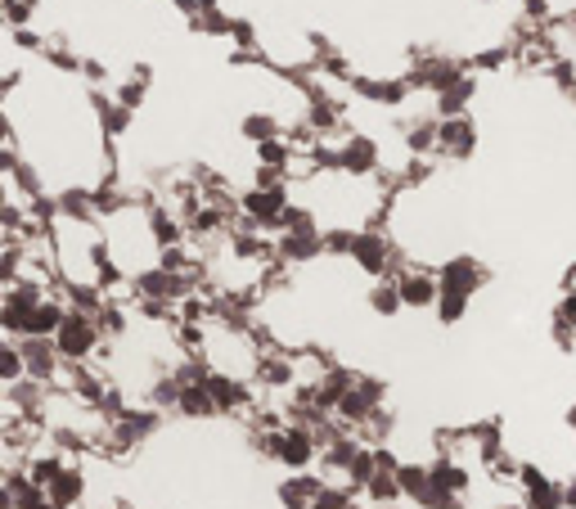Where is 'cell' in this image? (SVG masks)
Listing matches in <instances>:
<instances>
[{"label": "cell", "mask_w": 576, "mask_h": 509, "mask_svg": "<svg viewBox=\"0 0 576 509\" xmlns=\"http://www.w3.org/2000/svg\"><path fill=\"white\" fill-rule=\"evenodd\" d=\"M316 460V433L311 428H302V424H289L284 428V438H280V464L289 469H306Z\"/></svg>", "instance_id": "12"}, {"label": "cell", "mask_w": 576, "mask_h": 509, "mask_svg": "<svg viewBox=\"0 0 576 509\" xmlns=\"http://www.w3.org/2000/svg\"><path fill=\"white\" fill-rule=\"evenodd\" d=\"M176 411H180V415H189V419H208V415H216L221 406H216L212 388H208L203 379H195V383H185V388H180V402H176Z\"/></svg>", "instance_id": "14"}, {"label": "cell", "mask_w": 576, "mask_h": 509, "mask_svg": "<svg viewBox=\"0 0 576 509\" xmlns=\"http://www.w3.org/2000/svg\"><path fill=\"white\" fill-rule=\"evenodd\" d=\"M27 474H32V483L50 487V483L63 474V460H59V455H42V460H32V464H27Z\"/></svg>", "instance_id": "34"}, {"label": "cell", "mask_w": 576, "mask_h": 509, "mask_svg": "<svg viewBox=\"0 0 576 509\" xmlns=\"http://www.w3.org/2000/svg\"><path fill=\"white\" fill-rule=\"evenodd\" d=\"M469 316V294H450V288H442V298H437V320L442 324H459Z\"/></svg>", "instance_id": "28"}, {"label": "cell", "mask_w": 576, "mask_h": 509, "mask_svg": "<svg viewBox=\"0 0 576 509\" xmlns=\"http://www.w3.org/2000/svg\"><path fill=\"white\" fill-rule=\"evenodd\" d=\"M82 492H86V478L77 474V469H63V474L50 483V496H55L59 509H72L77 500H82Z\"/></svg>", "instance_id": "21"}, {"label": "cell", "mask_w": 576, "mask_h": 509, "mask_svg": "<svg viewBox=\"0 0 576 509\" xmlns=\"http://www.w3.org/2000/svg\"><path fill=\"white\" fill-rule=\"evenodd\" d=\"M572 334H576V324H572Z\"/></svg>", "instance_id": "40"}, {"label": "cell", "mask_w": 576, "mask_h": 509, "mask_svg": "<svg viewBox=\"0 0 576 509\" xmlns=\"http://www.w3.org/2000/svg\"><path fill=\"white\" fill-rule=\"evenodd\" d=\"M95 108H99V127L108 135H122L131 127V104H122V99H95Z\"/></svg>", "instance_id": "22"}, {"label": "cell", "mask_w": 576, "mask_h": 509, "mask_svg": "<svg viewBox=\"0 0 576 509\" xmlns=\"http://www.w3.org/2000/svg\"><path fill=\"white\" fill-rule=\"evenodd\" d=\"M352 383H356V375H352V370H342V366L325 370V375L316 379V411H320V415L338 411V402L352 392Z\"/></svg>", "instance_id": "13"}, {"label": "cell", "mask_w": 576, "mask_h": 509, "mask_svg": "<svg viewBox=\"0 0 576 509\" xmlns=\"http://www.w3.org/2000/svg\"><path fill=\"white\" fill-rule=\"evenodd\" d=\"M275 252H280V262H316L320 252H329V248H325V230H320V226L284 230L280 244H275Z\"/></svg>", "instance_id": "8"}, {"label": "cell", "mask_w": 576, "mask_h": 509, "mask_svg": "<svg viewBox=\"0 0 576 509\" xmlns=\"http://www.w3.org/2000/svg\"><path fill=\"white\" fill-rule=\"evenodd\" d=\"M397 288H401L405 307H414V311H428L442 298V280L433 271H401L397 275Z\"/></svg>", "instance_id": "9"}, {"label": "cell", "mask_w": 576, "mask_h": 509, "mask_svg": "<svg viewBox=\"0 0 576 509\" xmlns=\"http://www.w3.org/2000/svg\"><path fill=\"white\" fill-rule=\"evenodd\" d=\"M348 258H352L365 275H388V271H392V262H397V252H392L388 235H378V230H356Z\"/></svg>", "instance_id": "4"}, {"label": "cell", "mask_w": 576, "mask_h": 509, "mask_svg": "<svg viewBox=\"0 0 576 509\" xmlns=\"http://www.w3.org/2000/svg\"><path fill=\"white\" fill-rule=\"evenodd\" d=\"M239 212L248 226H261V230H284V212H289V190L284 186H252L244 199H239Z\"/></svg>", "instance_id": "2"}, {"label": "cell", "mask_w": 576, "mask_h": 509, "mask_svg": "<svg viewBox=\"0 0 576 509\" xmlns=\"http://www.w3.org/2000/svg\"><path fill=\"white\" fill-rule=\"evenodd\" d=\"M410 86H414V82H401V78H388V82L361 78V82H356V91H361L365 99H374V104H401V99L410 95Z\"/></svg>", "instance_id": "19"}, {"label": "cell", "mask_w": 576, "mask_h": 509, "mask_svg": "<svg viewBox=\"0 0 576 509\" xmlns=\"http://www.w3.org/2000/svg\"><path fill=\"white\" fill-rule=\"evenodd\" d=\"M149 239L158 244V248H176V244L185 239V226L176 222L167 208H153V212H149Z\"/></svg>", "instance_id": "17"}, {"label": "cell", "mask_w": 576, "mask_h": 509, "mask_svg": "<svg viewBox=\"0 0 576 509\" xmlns=\"http://www.w3.org/2000/svg\"><path fill=\"white\" fill-rule=\"evenodd\" d=\"M316 496H320V483L316 478H289L284 487H280V505L284 509H316Z\"/></svg>", "instance_id": "20"}, {"label": "cell", "mask_w": 576, "mask_h": 509, "mask_svg": "<svg viewBox=\"0 0 576 509\" xmlns=\"http://www.w3.org/2000/svg\"><path fill=\"white\" fill-rule=\"evenodd\" d=\"M509 509H527V505H509Z\"/></svg>", "instance_id": "39"}, {"label": "cell", "mask_w": 576, "mask_h": 509, "mask_svg": "<svg viewBox=\"0 0 576 509\" xmlns=\"http://www.w3.org/2000/svg\"><path fill=\"white\" fill-rule=\"evenodd\" d=\"M23 370H27L23 347H19V343H5V347H0V379H5V388H19Z\"/></svg>", "instance_id": "25"}, {"label": "cell", "mask_w": 576, "mask_h": 509, "mask_svg": "<svg viewBox=\"0 0 576 509\" xmlns=\"http://www.w3.org/2000/svg\"><path fill=\"white\" fill-rule=\"evenodd\" d=\"M365 492H369V500H378V505H392L397 496H405V492H401V478L392 474V469H378Z\"/></svg>", "instance_id": "26"}, {"label": "cell", "mask_w": 576, "mask_h": 509, "mask_svg": "<svg viewBox=\"0 0 576 509\" xmlns=\"http://www.w3.org/2000/svg\"><path fill=\"white\" fill-rule=\"evenodd\" d=\"M261 379L275 383V388H284V383L293 379V366H289V360H266V366H261Z\"/></svg>", "instance_id": "35"}, {"label": "cell", "mask_w": 576, "mask_h": 509, "mask_svg": "<svg viewBox=\"0 0 576 509\" xmlns=\"http://www.w3.org/2000/svg\"><path fill=\"white\" fill-rule=\"evenodd\" d=\"M459 78H465V63H455V59H424L414 68V86H424V91H433V95H442V91H450Z\"/></svg>", "instance_id": "11"}, {"label": "cell", "mask_w": 576, "mask_h": 509, "mask_svg": "<svg viewBox=\"0 0 576 509\" xmlns=\"http://www.w3.org/2000/svg\"><path fill=\"white\" fill-rule=\"evenodd\" d=\"M522 505H527V509H563V505H567V496H563L550 478H545L541 487H527V500H522Z\"/></svg>", "instance_id": "29"}, {"label": "cell", "mask_w": 576, "mask_h": 509, "mask_svg": "<svg viewBox=\"0 0 576 509\" xmlns=\"http://www.w3.org/2000/svg\"><path fill=\"white\" fill-rule=\"evenodd\" d=\"M419 505H424V509H469L465 500H459V492H450L442 483H428V492L419 496Z\"/></svg>", "instance_id": "30"}, {"label": "cell", "mask_w": 576, "mask_h": 509, "mask_svg": "<svg viewBox=\"0 0 576 509\" xmlns=\"http://www.w3.org/2000/svg\"><path fill=\"white\" fill-rule=\"evenodd\" d=\"M473 91H478V82H473L469 72H465V78H459L450 91H442V95H437V118H459V114H465V108H469Z\"/></svg>", "instance_id": "16"}, {"label": "cell", "mask_w": 576, "mask_h": 509, "mask_svg": "<svg viewBox=\"0 0 576 509\" xmlns=\"http://www.w3.org/2000/svg\"><path fill=\"white\" fill-rule=\"evenodd\" d=\"M374 474H378V451H356V460H352V469H348V478H352L356 487H369Z\"/></svg>", "instance_id": "33"}, {"label": "cell", "mask_w": 576, "mask_h": 509, "mask_svg": "<svg viewBox=\"0 0 576 509\" xmlns=\"http://www.w3.org/2000/svg\"><path fill=\"white\" fill-rule=\"evenodd\" d=\"M369 307H374V316H397V311L405 307V298H401L397 280H383V284H374V288H369Z\"/></svg>", "instance_id": "23"}, {"label": "cell", "mask_w": 576, "mask_h": 509, "mask_svg": "<svg viewBox=\"0 0 576 509\" xmlns=\"http://www.w3.org/2000/svg\"><path fill=\"white\" fill-rule=\"evenodd\" d=\"M23 356H27V375L32 379H42V383H50L55 379V370H59V347H55V339H36V334H27L23 343Z\"/></svg>", "instance_id": "10"}, {"label": "cell", "mask_w": 576, "mask_h": 509, "mask_svg": "<svg viewBox=\"0 0 576 509\" xmlns=\"http://www.w3.org/2000/svg\"><path fill=\"white\" fill-rule=\"evenodd\" d=\"M567 505H576V483H572V487H567Z\"/></svg>", "instance_id": "38"}, {"label": "cell", "mask_w": 576, "mask_h": 509, "mask_svg": "<svg viewBox=\"0 0 576 509\" xmlns=\"http://www.w3.org/2000/svg\"><path fill=\"white\" fill-rule=\"evenodd\" d=\"M437 280H442V288H450V294H469V298H473L478 288L486 284V271H482V262L469 258V252H459V258L442 262Z\"/></svg>", "instance_id": "7"}, {"label": "cell", "mask_w": 576, "mask_h": 509, "mask_svg": "<svg viewBox=\"0 0 576 509\" xmlns=\"http://www.w3.org/2000/svg\"><path fill=\"white\" fill-rule=\"evenodd\" d=\"M518 478H522V487H541V483H545L541 464H522V469H518Z\"/></svg>", "instance_id": "36"}, {"label": "cell", "mask_w": 576, "mask_h": 509, "mask_svg": "<svg viewBox=\"0 0 576 509\" xmlns=\"http://www.w3.org/2000/svg\"><path fill=\"white\" fill-rule=\"evenodd\" d=\"M203 383L212 388V396H216V406H221V411H239V406H248V396H252L239 379H230V375H212V370H208Z\"/></svg>", "instance_id": "15"}, {"label": "cell", "mask_w": 576, "mask_h": 509, "mask_svg": "<svg viewBox=\"0 0 576 509\" xmlns=\"http://www.w3.org/2000/svg\"><path fill=\"white\" fill-rule=\"evenodd\" d=\"M478 150V122L469 114L459 118H442V131H437V154L446 158H469Z\"/></svg>", "instance_id": "6"}, {"label": "cell", "mask_w": 576, "mask_h": 509, "mask_svg": "<svg viewBox=\"0 0 576 509\" xmlns=\"http://www.w3.org/2000/svg\"><path fill=\"white\" fill-rule=\"evenodd\" d=\"M437 131H442V118H424V122H414L405 131V144H410V154H433L437 150Z\"/></svg>", "instance_id": "24"}, {"label": "cell", "mask_w": 576, "mask_h": 509, "mask_svg": "<svg viewBox=\"0 0 576 509\" xmlns=\"http://www.w3.org/2000/svg\"><path fill=\"white\" fill-rule=\"evenodd\" d=\"M63 316H68V307H63V303H55V298H46L42 307L32 311L27 334H36V339H55V334H59V324H63Z\"/></svg>", "instance_id": "18"}, {"label": "cell", "mask_w": 576, "mask_h": 509, "mask_svg": "<svg viewBox=\"0 0 576 509\" xmlns=\"http://www.w3.org/2000/svg\"><path fill=\"white\" fill-rule=\"evenodd\" d=\"M244 135H248L252 144L275 140V135H280V122H275L271 114H248V118H244Z\"/></svg>", "instance_id": "31"}, {"label": "cell", "mask_w": 576, "mask_h": 509, "mask_svg": "<svg viewBox=\"0 0 576 509\" xmlns=\"http://www.w3.org/2000/svg\"><path fill=\"white\" fill-rule=\"evenodd\" d=\"M397 478H401V492L419 500V496L428 492V483H433V469H424V464H401V469H397Z\"/></svg>", "instance_id": "27"}, {"label": "cell", "mask_w": 576, "mask_h": 509, "mask_svg": "<svg viewBox=\"0 0 576 509\" xmlns=\"http://www.w3.org/2000/svg\"><path fill=\"white\" fill-rule=\"evenodd\" d=\"M433 483H442V487H450V492H465V487H469V474H465V469H455V464L442 455V460H433Z\"/></svg>", "instance_id": "32"}, {"label": "cell", "mask_w": 576, "mask_h": 509, "mask_svg": "<svg viewBox=\"0 0 576 509\" xmlns=\"http://www.w3.org/2000/svg\"><path fill=\"white\" fill-rule=\"evenodd\" d=\"M325 167H338V171H352V176H369L378 167V144L369 135H342V144L333 154L316 150Z\"/></svg>", "instance_id": "3"}, {"label": "cell", "mask_w": 576, "mask_h": 509, "mask_svg": "<svg viewBox=\"0 0 576 509\" xmlns=\"http://www.w3.org/2000/svg\"><path fill=\"white\" fill-rule=\"evenodd\" d=\"M95 316H99V311L68 307V316H63V324H59V334H55V347H59V356L68 360V366H82V360L95 352L99 330H104Z\"/></svg>", "instance_id": "1"}, {"label": "cell", "mask_w": 576, "mask_h": 509, "mask_svg": "<svg viewBox=\"0 0 576 509\" xmlns=\"http://www.w3.org/2000/svg\"><path fill=\"white\" fill-rule=\"evenodd\" d=\"M163 267L167 271H185V252L180 248H163Z\"/></svg>", "instance_id": "37"}, {"label": "cell", "mask_w": 576, "mask_h": 509, "mask_svg": "<svg viewBox=\"0 0 576 509\" xmlns=\"http://www.w3.org/2000/svg\"><path fill=\"white\" fill-rule=\"evenodd\" d=\"M383 396H388V383H383V379H356V383H352V392L338 402V415L348 419V424H365V419H374V415H378Z\"/></svg>", "instance_id": "5"}]
</instances>
